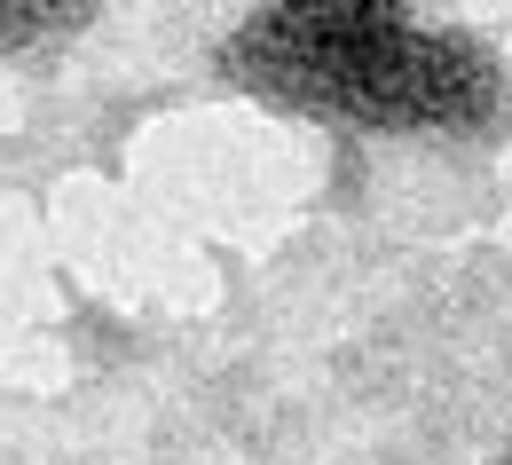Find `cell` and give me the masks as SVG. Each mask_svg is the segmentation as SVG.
<instances>
[{"label":"cell","mask_w":512,"mask_h":465,"mask_svg":"<svg viewBox=\"0 0 512 465\" xmlns=\"http://www.w3.org/2000/svg\"><path fill=\"white\" fill-rule=\"evenodd\" d=\"M221 71L260 95L316 103V111L371 119V127H473L497 111V71L465 40L418 32L394 0L268 8L221 48Z\"/></svg>","instance_id":"1"},{"label":"cell","mask_w":512,"mask_h":465,"mask_svg":"<svg viewBox=\"0 0 512 465\" xmlns=\"http://www.w3.org/2000/svg\"><path fill=\"white\" fill-rule=\"evenodd\" d=\"M87 0H0V48H32V40H64L71 24H87Z\"/></svg>","instance_id":"2"}]
</instances>
